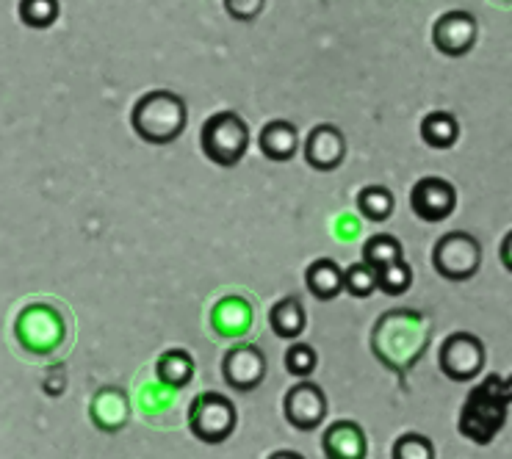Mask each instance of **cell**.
I'll use <instances>...</instances> for the list:
<instances>
[{
  "label": "cell",
  "instance_id": "9a60e30c",
  "mask_svg": "<svg viewBox=\"0 0 512 459\" xmlns=\"http://www.w3.org/2000/svg\"><path fill=\"white\" fill-rule=\"evenodd\" d=\"M305 285H308V291L316 299L330 302V299H335L344 291V269L333 258L313 260L308 271H305Z\"/></svg>",
  "mask_w": 512,
  "mask_h": 459
},
{
  "label": "cell",
  "instance_id": "ba28073f",
  "mask_svg": "<svg viewBox=\"0 0 512 459\" xmlns=\"http://www.w3.org/2000/svg\"><path fill=\"white\" fill-rule=\"evenodd\" d=\"M410 205L418 219L429 224L446 222L457 208V189L446 177H421L410 191Z\"/></svg>",
  "mask_w": 512,
  "mask_h": 459
},
{
  "label": "cell",
  "instance_id": "cb8c5ba5",
  "mask_svg": "<svg viewBox=\"0 0 512 459\" xmlns=\"http://www.w3.org/2000/svg\"><path fill=\"white\" fill-rule=\"evenodd\" d=\"M393 459H435V446L429 437L407 432L393 443Z\"/></svg>",
  "mask_w": 512,
  "mask_h": 459
},
{
  "label": "cell",
  "instance_id": "8fae6325",
  "mask_svg": "<svg viewBox=\"0 0 512 459\" xmlns=\"http://www.w3.org/2000/svg\"><path fill=\"white\" fill-rule=\"evenodd\" d=\"M432 42L443 56H452V59L465 56V53H471L474 42H477V20L468 12L443 14L441 20L435 23Z\"/></svg>",
  "mask_w": 512,
  "mask_h": 459
},
{
  "label": "cell",
  "instance_id": "5b68a950",
  "mask_svg": "<svg viewBox=\"0 0 512 459\" xmlns=\"http://www.w3.org/2000/svg\"><path fill=\"white\" fill-rule=\"evenodd\" d=\"M432 266L438 269L441 277L452 280V283H463L471 280L482 266V247L471 233L454 230L435 244L432 252Z\"/></svg>",
  "mask_w": 512,
  "mask_h": 459
},
{
  "label": "cell",
  "instance_id": "484cf974",
  "mask_svg": "<svg viewBox=\"0 0 512 459\" xmlns=\"http://www.w3.org/2000/svg\"><path fill=\"white\" fill-rule=\"evenodd\" d=\"M269 459H305V457L297 454V451H274V454H269Z\"/></svg>",
  "mask_w": 512,
  "mask_h": 459
},
{
  "label": "cell",
  "instance_id": "2e32d148",
  "mask_svg": "<svg viewBox=\"0 0 512 459\" xmlns=\"http://www.w3.org/2000/svg\"><path fill=\"white\" fill-rule=\"evenodd\" d=\"M269 324L272 332L283 341H297L305 332V307L299 302V296H286L269 310Z\"/></svg>",
  "mask_w": 512,
  "mask_h": 459
},
{
  "label": "cell",
  "instance_id": "6da1fadb",
  "mask_svg": "<svg viewBox=\"0 0 512 459\" xmlns=\"http://www.w3.org/2000/svg\"><path fill=\"white\" fill-rule=\"evenodd\" d=\"M186 122H189V111L183 97L167 89L142 95L131 111L133 130L147 144H172L183 136Z\"/></svg>",
  "mask_w": 512,
  "mask_h": 459
},
{
  "label": "cell",
  "instance_id": "603a6c76",
  "mask_svg": "<svg viewBox=\"0 0 512 459\" xmlns=\"http://www.w3.org/2000/svg\"><path fill=\"white\" fill-rule=\"evenodd\" d=\"M316 363H319V357H316V349L310 346V343H291L286 352V368L291 377L305 379L310 377L313 371H316Z\"/></svg>",
  "mask_w": 512,
  "mask_h": 459
},
{
  "label": "cell",
  "instance_id": "9c48e42d",
  "mask_svg": "<svg viewBox=\"0 0 512 459\" xmlns=\"http://www.w3.org/2000/svg\"><path fill=\"white\" fill-rule=\"evenodd\" d=\"M286 421L299 432H313L327 418V396L316 382H297L283 401Z\"/></svg>",
  "mask_w": 512,
  "mask_h": 459
},
{
  "label": "cell",
  "instance_id": "7a4b0ae2",
  "mask_svg": "<svg viewBox=\"0 0 512 459\" xmlns=\"http://www.w3.org/2000/svg\"><path fill=\"white\" fill-rule=\"evenodd\" d=\"M510 410V385L501 377H488L479 388L471 390L460 415V432L474 443L485 446L499 435Z\"/></svg>",
  "mask_w": 512,
  "mask_h": 459
},
{
  "label": "cell",
  "instance_id": "52a82bcc",
  "mask_svg": "<svg viewBox=\"0 0 512 459\" xmlns=\"http://www.w3.org/2000/svg\"><path fill=\"white\" fill-rule=\"evenodd\" d=\"M17 338L23 343L25 349H31L36 354L53 352L64 338V324L61 316L50 307H28L23 310V316L17 321Z\"/></svg>",
  "mask_w": 512,
  "mask_h": 459
},
{
  "label": "cell",
  "instance_id": "5bb4252c",
  "mask_svg": "<svg viewBox=\"0 0 512 459\" xmlns=\"http://www.w3.org/2000/svg\"><path fill=\"white\" fill-rule=\"evenodd\" d=\"M258 144H261V153L269 161L286 164V161H291L299 153V133L286 119H272V122H266L261 128Z\"/></svg>",
  "mask_w": 512,
  "mask_h": 459
},
{
  "label": "cell",
  "instance_id": "7402d4cb",
  "mask_svg": "<svg viewBox=\"0 0 512 459\" xmlns=\"http://www.w3.org/2000/svg\"><path fill=\"white\" fill-rule=\"evenodd\" d=\"M59 17V3L56 0H25L20 3V20L31 28H48Z\"/></svg>",
  "mask_w": 512,
  "mask_h": 459
},
{
  "label": "cell",
  "instance_id": "7c38bea8",
  "mask_svg": "<svg viewBox=\"0 0 512 459\" xmlns=\"http://www.w3.org/2000/svg\"><path fill=\"white\" fill-rule=\"evenodd\" d=\"M346 139L335 125H316L305 142V161L316 172H333L344 164Z\"/></svg>",
  "mask_w": 512,
  "mask_h": 459
},
{
  "label": "cell",
  "instance_id": "8992f818",
  "mask_svg": "<svg viewBox=\"0 0 512 459\" xmlns=\"http://www.w3.org/2000/svg\"><path fill=\"white\" fill-rule=\"evenodd\" d=\"M438 365H441L443 377H449L452 382H471L485 368V343L471 332H452L441 343Z\"/></svg>",
  "mask_w": 512,
  "mask_h": 459
},
{
  "label": "cell",
  "instance_id": "d4e9b609",
  "mask_svg": "<svg viewBox=\"0 0 512 459\" xmlns=\"http://www.w3.org/2000/svg\"><path fill=\"white\" fill-rule=\"evenodd\" d=\"M344 291H349L352 296H358V299H366L377 291V277H374V271L369 266H363V263H355V266H349L344 271Z\"/></svg>",
  "mask_w": 512,
  "mask_h": 459
},
{
  "label": "cell",
  "instance_id": "3957f363",
  "mask_svg": "<svg viewBox=\"0 0 512 459\" xmlns=\"http://www.w3.org/2000/svg\"><path fill=\"white\" fill-rule=\"evenodd\" d=\"M200 147L205 158L216 166H236L250 147V128L236 111H219L205 119L200 130Z\"/></svg>",
  "mask_w": 512,
  "mask_h": 459
},
{
  "label": "cell",
  "instance_id": "44dd1931",
  "mask_svg": "<svg viewBox=\"0 0 512 459\" xmlns=\"http://www.w3.org/2000/svg\"><path fill=\"white\" fill-rule=\"evenodd\" d=\"M374 277H377V291L388 296L407 294V288L413 285V269L407 266L405 260H396L391 266H385Z\"/></svg>",
  "mask_w": 512,
  "mask_h": 459
},
{
  "label": "cell",
  "instance_id": "30bf717a",
  "mask_svg": "<svg viewBox=\"0 0 512 459\" xmlns=\"http://www.w3.org/2000/svg\"><path fill=\"white\" fill-rule=\"evenodd\" d=\"M222 377L233 390L250 393L266 377V354L255 343H239L222 360Z\"/></svg>",
  "mask_w": 512,
  "mask_h": 459
},
{
  "label": "cell",
  "instance_id": "277c9868",
  "mask_svg": "<svg viewBox=\"0 0 512 459\" xmlns=\"http://www.w3.org/2000/svg\"><path fill=\"white\" fill-rule=\"evenodd\" d=\"M239 424V412L236 404L222 396V393H200L197 399L191 401L189 407V429L191 435L197 437L205 446H219L225 443L227 437L236 432Z\"/></svg>",
  "mask_w": 512,
  "mask_h": 459
},
{
  "label": "cell",
  "instance_id": "d6986e66",
  "mask_svg": "<svg viewBox=\"0 0 512 459\" xmlns=\"http://www.w3.org/2000/svg\"><path fill=\"white\" fill-rule=\"evenodd\" d=\"M396 260H405V249L402 244L396 241L388 233H380V236L369 238L366 244H363V266H369L374 274L385 266H391Z\"/></svg>",
  "mask_w": 512,
  "mask_h": 459
},
{
  "label": "cell",
  "instance_id": "e0dca14e",
  "mask_svg": "<svg viewBox=\"0 0 512 459\" xmlns=\"http://www.w3.org/2000/svg\"><path fill=\"white\" fill-rule=\"evenodd\" d=\"M155 377L167 388H186L194 379V357L186 349H167L155 363Z\"/></svg>",
  "mask_w": 512,
  "mask_h": 459
},
{
  "label": "cell",
  "instance_id": "ac0fdd59",
  "mask_svg": "<svg viewBox=\"0 0 512 459\" xmlns=\"http://www.w3.org/2000/svg\"><path fill=\"white\" fill-rule=\"evenodd\" d=\"M421 139L432 150H449L460 139V122L449 111H432L421 119Z\"/></svg>",
  "mask_w": 512,
  "mask_h": 459
},
{
  "label": "cell",
  "instance_id": "4fadbf2b",
  "mask_svg": "<svg viewBox=\"0 0 512 459\" xmlns=\"http://www.w3.org/2000/svg\"><path fill=\"white\" fill-rule=\"evenodd\" d=\"M322 446L327 459H366V454H369L366 432L355 421H335V424L327 426Z\"/></svg>",
  "mask_w": 512,
  "mask_h": 459
},
{
  "label": "cell",
  "instance_id": "ffe728a7",
  "mask_svg": "<svg viewBox=\"0 0 512 459\" xmlns=\"http://www.w3.org/2000/svg\"><path fill=\"white\" fill-rule=\"evenodd\" d=\"M358 211L369 222H385L393 213V194L385 186H366L358 194Z\"/></svg>",
  "mask_w": 512,
  "mask_h": 459
}]
</instances>
